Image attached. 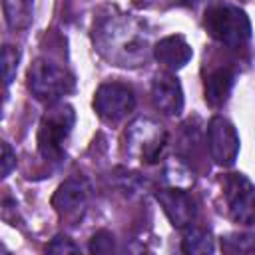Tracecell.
<instances>
[{"instance_id": "cell-1", "label": "cell", "mask_w": 255, "mask_h": 255, "mask_svg": "<svg viewBox=\"0 0 255 255\" xmlns=\"http://www.w3.org/2000/svg\"><path fill=\"white\" fill-rule=\"evenodd\" d=\"M100 54L122 68H135L153 54L151 34L143 22L128 14H114L102 20L94 34Z\"/></svg>"}, {"instance_id": "cell-4", "label": "cell", "mask_w": 255, "mask_h": 255, "mask_svg": "<svg viewBox=\"0 0 255 255\" xmlns=\"http://www.w3.org/2000/svg\"><path fill=\"white\" fill-rule=\"evenodd\" d=\"M167 145V133L163 126L149 118L133 120L126 129V149L131 157L143 163H155Z\"/></svg>"}, {"instance_id": "cell-19", "label": "cell", "mask_w": 255, "mask_h": 255, "mask_svg": "<svg viewBox=\"0 0 255 255\" xmlns=\"http://www.w3.org/2000/svg\"><path fill=\"white\" fill-rule=\"evenodd\" d=\"M46 251L50 253H80V247L66 235H58L52 239V243L46 247Z\"/></svg>"}, {"instance_id": "cell-16", "label": "cell", "mask_w": 255, "mask_h": 255, "mask_svg": "<svg viewBox=\"0 0 255 255\" xmlns=\"http://www.w3.org/2000/svg\"><path fill=\"white\" fill-rule=\"evenodd\" d=\"M221 247L223 251L229 253H247V251H255V235L249 233H233L221 239Z\"/></svg>"}, {"instance_id": "cell-6", "label": "cell", "mask_w": 255, "mask_h": 255, "mask_svg": "<svg viewBox=\"0 0 255 255\" xmlns=\"http://www.w3.org/2000/svg\"><path fill=\"white\" fill-rule=\"evenodd\" d=\"M225 201L235 223H255V185L243 173H231L225 179Z\"/></svg>"}, {"instance_id": "cell-13", "label": "cell", "mask_w": 255, "mask_h": 255, "mask_svg": "<svg viewBox=\"0 0 255 255\" xmlns=\"http://www.w3.org/2000/svg\"><path fill=\"white\" fill-rule=\"evenodd\" d=\"M233 80H235V76L229 68H219V70L211 72L205 80V102L211 108L223 106L231 94Z\"/></svg>"}, {"instance_id": "cell-7", "label": "cell", "mask_w": 255, "mask_h": 255, "mask_svg": "<svg viewBox=\"0 0 255 255\" xmlns=\"http://www.w3.org/2000/svg\"><path fill=\"white\" fill-rule=\"evenodd\" d=\"M135 108L133 92L118 82L102 84L94 94V110L106 122H118Z\"/></svg>"}, {"instance_id": "cell-3", "label": "cell", "mask_w": 255, "mask_h": 255, "mask_svg": "<svg viewBox=\"0 0 255 255\" xmlns=\"http://www.w3.org/2000/svg\"><path fill=\"white\" fill-rule=\"evenodd\" d=\"M76 114L68 104H54L46 110L38 128V149L44 159L58 161L64 153L66 139L74 128Z\"/></svg>"}, {"instance_id": "cell-2", "label": "cell", "mask_w": 255, "mask_h": 255, "mask_svg": "<svg viewBox=\"0 0 255 255\" xmlns=\"http://www.w3.org/2000/svg\"><path fill=\"white\" fill-rule=\"evenodd\" d=\"M205 28L213 40L229 48L243 46L251 38L247 14L233 4H215L205 12Z\"/></svg>"}, {"instance_id": "cell-11", "label": "cell", "mask_w": 255, "mask_h": 255, "mask_svg": "<svg viewBox=\"0 0 255 255\" xmlns=\"http://www.w3.org/2000/svg\"><path fill=\"white\" fill-rule=\"evenodd\" d=\"M153 56L159 64H163L165 68L169 70H179L183 68L191 56H193V50L191 46L187 44V40L179 34H171V36H165L161 38L155 46H153Z\"/></svg>"}, {"instance_id": "cell-20", "label": "cell", "mask_w": 255, "mask_h": 255, "mask_svg": "<svg viewBox=\"0 0 255 255\" xmlns=\"http://www.w3.org/2000/svg\"><path fill=\"white\" fill-rule=\"evenodd\" d=\"M2 177H6L10 171H12V167L16 165V153L12 151V147L8 145V143H2Z\"/></svg>"}, {"instance_id": "cell-8", "label": "cell", "mask_w": 255, "mask_h": 255, "mask_svg": "<svg viewBox=\"0 0 255 255\" xmlns=\"http://www.w3.org/2000/svg\"><path fill=\"white\" fill-rule=\"evenodd\" d=\"M207 145L211 159L217 165H233L239 153V135L235 131V126L221 116L211 118L207 126Z\"/></svg>"}, {"instance_id": "cell-18", "label": "cell", "mask_w": 255, "mask_h": 255, "mask_svg": "<svg viewBox=\"0 0 255 255\" xmlns=\"http://www.w3.org/2000/svg\"><path fill=\"white\" fill-rule=\"evenodd\" d=\"M90 251L92 253H110L114 251V235L110 231H98L92 241H90Z\"/></svg>"}, {"instance_id": "cell-5", "label": "cell", "mask_w": 255, "mask_h": 255, "mask_svg": "<svg viewBox=\"0 0 255 255\" xmlns=\"http://www.w3.org/2000/svg\"><path fill=\"white\" fill-rule=\"evenodd\" d=\"M74 76L50 60L40 58L28 70V88L42 102H58L74 90Z\"/></svg>"}, {"instance_id": "cell-15", "label": "cell", "mask_w": 255, "mask_h": 255, "mask_svg": "<svg viewBox=\"0 0 255 255\" xmlns=\"http://www.w3.org/2000/svg\"><path fill=\"white\" fill-rule=\"evenodd\" d=\"M34 0H4V14L10 28H26L32 20Z\"/></svg>"}, {"instance_id": "cell-10", "label": "cell", "mask_w": 255, "mask_h": 255, "mask_svg": "<svg viewBox=\"0 0 255 255\" xmlns=\"http://www.w3.org/2000/svg\"><path fill=\"white\" fill-rule=\"evenodd\" d=\"M151 100L165 116H179L183 110V90L179 80L169 72H159L151 84Z\"/></svg>"}, {"instance_id": "cell-14", "label": "cell", "mask_w": 255, "mask_h": 255, "mask_svg": "<svg viewBox=\"0 0 255 255\" xmlns=\"http://www.w3.org/2000/svg\"><path fill=\"white\" fill-rule=\"evenodd\" d=\"M181 251L183 253H213L215 243L209 231L197 229V227H185V235L181 241Z\"/></svg>"}, {"instance_id": "cell-12", "label": "cell", "mask_w": 255, "mask_h": 255, "mask_svg": "<svg viewBox=\"0 0 255 255\" xmlns=\"http://www.w3.org/2000/svg\"><path fill=\"white\" fill-rule=\"evenodd\" d=\"M88 195H90V187L84 179H68L56 189L52 197V205L56 211L68 215V213L78 211L86 203Z\"/></svg>"}, {"instance_id": "cell-17", "label": "cell", "mask_w": 255, "mask_h": 255, "mask_svg": "<svg viewBox=\"0 0 255 255\" xmlns=\"http://www.w3.org/2000/svg\"><path fill=\"white\" fill-rule=\"evenodd\" d=\"M18 62H20V52L12 46H4V50H2V74H4L6 86L12 84L16 72H18Z\"/></svg>"}, {"instance_id": "cell-9", "label": "cell", "mask_w": 255, "mask_h": 255, "mask_svg": "<svg viewBox=\"0 0 255 255\" xmlns=\"http://www.w3.org/2000/svg\"><path fill=\"white\" fill-rule=\"evenodd\" d=\"M157 201L163 207V213L167 215V219L171 221L173 227L185 229V227L193 225L197 209H195V201L191 199V195L187 191H183L181 187L161 189V191H157Z\"/></svg>"}]
</instances>
